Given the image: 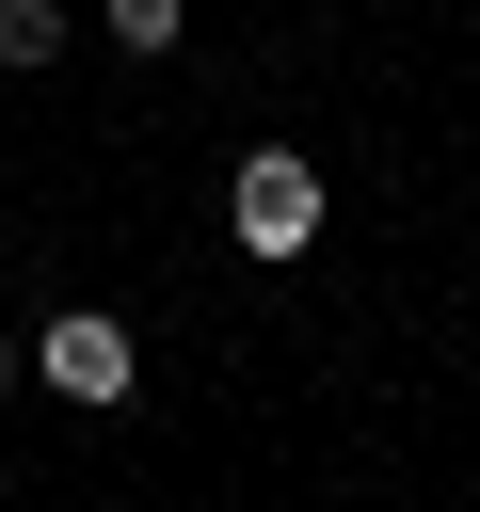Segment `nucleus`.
Masks as SVG:
<instances>
[{
    "instance_id": "1",
    "label": "nucleus",
    "mask_w": 480,
    "mask_h": 512,
    "mask_svg": "<svg viewBox=\"0 0 480 512\" xmlns=\"http://www.w3.org/2000/svg\"><path fill=\"white\" fill-rule=\"evenodd\" d=\"M224 240H240L256 272H288V256L320 240V160H304V144H256V160L224 176Z\"/></svg>"
},
{
    "instance_id": "2",
    "label": "nucleus",
    "mask_w": 480,
    "mask_h": 512,
    "mask_svg": "<svg viewBox=\"0 0 480 512\" xmlns=\"http://www.w3.org/2000/svg\"><path fill=\"white\" fill-rule=\"evenodd\" d=\"M32 368H48L64 400H128V320H112V304H64V320L32 336Z\"/></svg>"
},
{
    "instance_id": "3",
    "label": "nucleus",
    "mask_w": 480,
    "mask_h": 512,
    "mask_svg": "<svg viewBox=\"0 0 480 512\" xmlns=\"http://www.w3.org/2000/svg\"><path fill=\"white\" fill-rule=\"evenodd\" d=\"M96 32H112V48H128V64H160V48H176V32H192V0H96Z\"/></svg>"
},
{
    "instance_id": "4",
    "label": "nucleus",
    "mask_w": 480,
    "mask_h": 512,
    "mask_svg": "<svg viewBox=\"0 0 480 512\" xmlns=\"http://www.w3.org/2000/svg\"><path fill=\"white\" fill-rule=\"evenodd\" d=\"M48 48H64V0H0V64H16V80H32V64H48Z\"/></svg>"
},
{
    "instance_id": "5",
    "label": "nucleus",
    "mask_w": 480,
    "mask_h": 512,
    "mask_svg": "<svg viewBox=\"0 0 480 512\" xmlns=\"http://www.w3.org/2000/svg\"><path fill=\"white\" fill-rule=\"evenodd\" d=\"M16 368H32V352H16V336H0V400H16Z\"/></svg>"
}]
</instances>
